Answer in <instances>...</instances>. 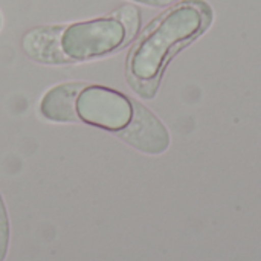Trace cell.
Listing matches in <instances>:
<instances>
[{
	"label": "cell",
	"mask_w": 261,
	"mask_h": 261,
	"mask_svg": "<svg viewBox=\"0 0 261 261\" xmlns=\"http://www.w3.org/2000/svg\"><path fill=\"white\" fill-rule=\"evenodd\" d=\"M200 28L202 14L196 6L182 5L170 11L135 49L130 60L132 73L139 80L154 78L170 47L193 37Z\"/></svg>",
	"instance_id": "6da1fadb"
},
{
	"label": "cell",
	"mask_w": 261,
	"mask_h": 261,
	"mask_svg": "<svg viewBox=\"0 0 261 261\" xmlns=\"http://www.w3.org/2000/svg\"><path fill=\"white\" fill-rule=\"evenodd\" d=\"M124 41L125 28L113 15L61 26L58 32V50L66 61L102 57L121 47Z\"/></svg>",
	"instance_id": "7a4b0ae2"
},
{
	"label": "cell",
	"mask_w": 261,
	"mask_h": 261,
	"mask_svg": "<svg viewBox=\"0 0 261 261\" xmlns=\"http://www.w3.org/2000/svg\"><path fill=\"white\" fill-rule=\"evenodd\" d=\"M75 110L81 122L118 133L133 118V101L106 86H84L76 98Z\"/></svg>",
	"instance_id": "3957f363"
},
{
	"label": "cell",
	"mask_w": 261,
	"mask_h": 261,
	"mask_svg": "<svg viewBox=\"0 0 261 261\" xmlns=\"http://www.w3.org/2000/svg\"><path fill=\"white\" fill-rule=\"evenodd\" d=\"M118 136L141 151L158 154L170 144L168 132L162 122L144 106L133 102V118L130 124L118 132Z\"/></svg>",
	"instance_id": "277c9868"
},
{
	"label": "cell",
	"mask_w": 261,
	"mask_h": 261,
	"mask_svg": "<svg viewBox=\"0 0 261 261\" xmlns=\"http://www.w3.org/2000/svg\"><path fill=\"white\" fill-rule=\"evenodd\" d=\"M84 86V83H64L52 87L49 92L44 93L40 102L41 116L52 122L80 121L75 110V102Z\"/></svg>",
	"instance_id": "5b68a950"
},
{
	"label": "cell",
	"mask_w": 261,
	"mask_h": 261,
	"mask_svg": "<svg viewBox=\"0 0 261 261\" xmlns=\"http://www.w3.org/2000/svg\"><path fill=\"white\" fill-rule=\"evenodd\" d=\"M113 17L119 18L121 23L125 28V41L124 43L130 41L135 37V34L138 32V29H139V23H141L139 11L135 6H132V5H125L121 9H118L113 14Z\"/></svg>",
	"instance_id": "8992f818"
},
{
	"label": "cell",
	"mask_w": 261,
	"mask_h": 261,
	"mask_svg": "<svg viewBox=\"0 0 261 261\" xmlns=\"http://www.w3.org/2000/svg\"><path fill=\"white\" fill-rule=\"evenodd\" d=\"M8 239H9V228H8V217L0 202V261L5 260L6 249H8Z\"/></svg>",
	"instance_id": "52a82bcc"
},
{
	"label": "cell",
	"mask_w": 261,
	"mask_h": 261,
	"mask_svg": "<svg viewBox=\"0 0 261 261\" xmlns=\"http://www.w3.org/2000/svg\"><path fill=\"white\" fill-rule=\"evenodd\" d=\"M136 2H142L147 5H154V6H162V5H168L174 0H136Z\"/></svg>",
	"instance_id": "ba28073f"
}]
</instances>
